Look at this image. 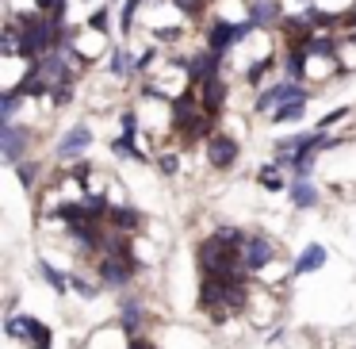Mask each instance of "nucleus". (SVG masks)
Wrapping results in <instances>:
<instances>
[{
	"mask_svg": "<svg viewBox=\"0 0 356 349\" xmlns=\"http://www.w3.org/2000/svg\"><path fill=\"white\" fill-rule=\"evenodd\" d=\"M291 100H310V93H307V85L302 81H272V85H264L261 93H257V100H253V111H261V116H272L276 108H284V104H291Z\"/></svg>",
	"mask_w": 356,
	"mask_h": 349,
	"instance_id": "1",
	"label": "nucleus"
},
{
	"mask_svg": "<svg viewBox=\"0 0 356 349\" xmlns=\"http://www.w3.org/2000/svg\"><path fill=\"white\" fill-rule=\"evenodd\" d=\"M27 150H31V127L16 123V119H0V154H4V162L19 165Z\"/></svg>",
	"mask_w": 356,
	"mask_h": 349,
	"instance_id": "2",
	"label": "nucleus"
},
{
	"mask_svg": "<svg viewBox=\"0 0 356 349\" xmlns=\"http://www.w3.org/2000/svg\"><path fill=\"white\" fill-rule=\"evenodd\" d=\"M222 65H226V54H215V50H207V47H203L200 54H192V58L184 62V77H188V85H195V88H200L203 81L222 77Z\"/></svg>",
	"mask_w": 356,
	"mask_h": 349,
	"instance_id": "3",
	"label": "nucleus"
},
{
	"mask_svg": "<svg viewBox=\"0 0 356 349\" xmlns=\"http://www.w3.org/2000/svg\"><path fill=\"white\" fill-rule=\"evenodd\" d=\"M238 154H241V142L234 139V134L215 131L207 139V162L215 165V169H230V165L238 162Z\"/></svg>",
	"mask_w": 356,
	"mask_h": 349,
	"instance_id": "4",
	"label": "nucleus"
},
{
	"mask_svg": "<svg viewBox=\"0 0 356 349\" xmlns=\"http://www.w3.org/2000/svg\"><path fill=\"white\" fill-rule=\"evenodd\" d=\"M203 42H207V50H215V54H230V50L238 47V24H230V20H222V16L207 20Z\"/></svg>",
	"mask_w": 356,
	"mask_h": 349,
	"instance_id": "5",
	"label": "nucleus"
},
{
	"mask_svg": "<svg viewBox=\"0 0 356 349\" xmlns=\"http://www.w3.org/2000/svg\"><path fill=\"white\" fill-rule=\"evenodd\" d=\"M276 261V246H272L264 234H253V238H245V246H241V265H245V272H261L264 265Z\"/></svg>",
	"mask_w": 356,
	"mask_h": 349,
	"instance_id": "6",
	"label": "nucleus"
},
{
	"mask_svg": "<svg viewBox=\"0 0 356 349\" xmlns=\"http://www.w3.org/2000/svg\"><path fill=\"white\" fill-rule=\"evenodd\" d=\"M85 150H92V127H85V123H73L70 131L58 139V146H54V154L62 157V162H70V157H81Z\"/></svg>",
	"mask_w": 356,
	"mask_h": 349,
	"instance_id": "7",
	"label": "nucleus"
},
{
	"mask_svg": "<svg viewBox=\"0 0 356 349\" xmlns=\"http://www.w3.org/2000/svg\"><path fill=\"white\" fill-rule=\"evenodd\" d=\"M245 16L253 20L261 31L284 24V0H245Z\"/></svg>",
	"mask_w": 356,
	"mask_h": 349,
	"instance_id": "8",
	"label": "nucleus"
},
{
	"mask_svg": "<svg viewBox=\"0 0 356 349\" xmlns=\"http://www.w3.org/2000/svg\"><path fill=\"white\" fill-rule=\"evenodd\" d=\"M226 100H230V85H226V77H215V81H203L200 85V108L207 111V116H222Z\"/></svg>",
	"mask_w": 356,
	"mask_h": 349,
	"instance_id": "9",
	"label": "nucleus"
},
{
	"mask_svg": "<svg viewBox=\"0 0 356 349\" xmlns=\"http://www.w3.org/2000/svg\"><path fill=\"white\" fill-rule=\"evenodd\" d=\"M131 272H134V265L123 261V257H104L100 261V280L111 288H123L127 280H131Z\"/></svg>",
	"mask_w": 356,
	"mask_h": 349,
	"instance_id": "10",
	"label": "nucleus"
},
{
	"mask_svg": "<svg viewBox=\"0 0 356 349\" xmlns=\"http://www.w3.org/2000/svg\"><path fill=\"white\" fill-rule=\"evenodd\" d=\"M276 65H280L276 50H268L264 58H257V62H249V70H241V77H245V85H249V88H264L261 81L268 77V73L276 70Z\"/></svg>",
	"mask_w": 356,
	"mask_h": 349,
	"instance_id": "11",
	"label": "nucleus"
},
{
	"mask_svg": "<svg viewBox=\"0 0 356 349\" xmlns=\"http://www.w3.org/2000/svg\"><path fill=\"white\" fill-rule=\"evenodd\" d=\"M287 192H291V203H295V208H302V211H307V208H318V200H322V192H318V185H314V180H291V188H287Z\"/></svg>",
	"mask_w": 356,
	"mask_h": 349,
	"instance_id": "12",
	"label": "nucleus"
},
{
	"mask_svg": "<svg viewBox=\"0 0 356 349\" xmlns=\"http://www.w3.org/2000/svg\"><path fill=\"white\" fill-rule=\"evenodd\" d=\"M307 62H310L307 50L287 47V54H284V77L287 81H302V77H307Z\"/></svg>",
	"mask_w": 356,
	"mask_h": 349,
	"instance_id": "13",
	"label": "nucleus"
},
{
	"mask_svg": "<svg viewBox=\"0 0 356 349\" xmlns=\"http://www.w3.org/2000/svg\"><path fill=\"white\" fill-rule=\"evenodd\" d=\"M108 223L115 226V231L131 234V231H138V226H142V211H134V208H108Z\"/></svg>",
	"mask_w": 356,
	"mask_h": 349,
	"instance_id": "14",
	"label": "nucleus"
},
{
	"mask_svg": "<svg viewBox=\"0 0 356 349\" xmlns=\"http://www.w3.org/2000/svg\"><path fill=\"white\" fill-rule=\"evenodd\" d=\"M134 73H138V70H134V54H131V50H127V47L111 50V77L127 81V77H134Z\"/></svg>",
	"mask_w": 356,
	"mask_h": 349,
	"instance_id": "15",
	"label": "nucleus"
},
{
	"mask_svg": "<svg viewBox=\"0 0 356 349\" xmlns=\"http://www.w3.org/2000/svg\"><path fill=\"white\" fill-rule=\"evenodd\" d=\"M322 265H325V246H318V242H314V246H307L299 254V261H295V277L314 272V269H322Z\"/></svg>",
	"mask_w": 356,
	"mask_h": 349,
	"instance_id": "16",
	"label": "nucleus"
},
{
	"mask_svg": "<svg viewBox=\"0 0 356 349\" xmlns=\"http://www.w3.org/2000/svg\"><path fill=\"white\" fill-rule=\"evenodd\" d=\"M50 341H54L50 326H47V323H39V318H31V330H27L24 346H31V349H50Z\"/></svg>",
	"mask_w": 356,
	"mask_h": 349,
	"instance_id": "17",
	"label": "nucleus"
},
{
	"mask_svg": "<svg viewBox=\"0 0 356 349\" xmlns=\"http://www.w3.org/2000/svg\"><path fill=\"white\" fill-rule=\"evenodd\" d=\"M307 104L310 100H291V104H284V108H276L272 111V127H280V123H295V119H302V111H307Z\"/></svg>",
	"mask_w": 356,
	"mask_h": 349,
	"instance_id": "18",
	"label": "nucleus"
},
{
	"mask_svg": "<svg viewBox=\"0 0 356 349\" xmlns=\"http://www.w3.org/2000/svg\"><path fill=\"white\" fill-rule=\"evenodd\" d=\"M314 165H318V150H299V154H295V162H291L295 180H307L310 173H314Z\"/></svg>",
	"mask_w": 356,
	"mask_h": 349,
	"instance_id": "19",
	"label": "nucleus"
},
{
	"mask_svg": "<svg viewBox=\"0 0 356 349\" xmlns=\"http://www.w3.org/2000/svg\"><path fill=\"white\" fill-rule=\"evenodd\" d=\"M111 154H115V157H134V162H149V157L142 154L138 146H134L131 134H119V139H111Z\"/></svg>",
	"mask_w": 356,
	"mask_h": 349,
	"instance_id": "20",
	"label": "nucleus"
},
{
	"mask_svg": "<svg viewBox=\"0 0 356 349\" xmlns=\"http://www.w3.org/2000/svg\"><path fill=\"white\" fill-rule=\"evenodd\" d=\"M119 326H123V334H138V326H142V307L138 303H123V311H119Z\"/></svg>",
	"mask_w": 356,
	"mask_h": 349,
	"instance_id": "21",
	"label": "nucleus"
},
{
	"mask_svg": "<svg viewBox=\"0 0 356 349\" xmlns=\"http://www.w3.org/2000/svg\"><path fill=\"white\" fill-rule=\"evenodd\" d=\"M88 31L111 35V4H100L96 12H88Z\"/></svg>",
	"mask_w": 356,
	"mask_h": 349,
	"instance_id": "22",
	"label": "nucleus"
},
{
	"mask_svg": "<svg viewBox=\"0 0 356 349\" xmlns=\"http://www.w3.org/2000/svg\"><path fill=\"white\" fill-rule=\"evenodd\" d=\"M261 185L268 188V192H287V180L280 177V169H276V162H268V165H261Z\"/></svg>",
	"mask_w": 356,
	"mask_h": 349,
	"instance_id": "23",
	"label": "nucleus"
},
{
	"mask_svg": "<svg viewBox=\"0 0 356 349\" xmlns=\"http://www.w3.org/2000/svg\"><path fill=\"white\" fill-rule=\"evenodd\" d=\"M39 272H42V280H47L54 292H65V288H70V277H62V272H58L50 261H39Z\"/></svg>",
	"mask_w": 356,
	"mask_h": 349,
	"instance_id": "24",
	"label": "nucleus"
},
{
	"mask_svg": "<svg viewBox=\"0 0 356 349\" xmlns=\"http://www.w3.org/2000/svg\"><path fill=\"white\" fill-rule=\"evenodd\" d=\"M157 58H161V50H157V42H154L149 50H142L138 58H134V70H138V77H146V73L154 70V65H157Z\"/></svg>",
	"mask_w": 356,
	"mask_h": 349,
	"instance_id": "25",
	"label": "nucleus"
},
{
	"mask_svg": "<svg viewBox=\"0 0 356 349\" xmlns=\"http://www.w3.org/2000/svg\"><path fill=\"white\" fill-rule=\"evenodd\" d=\"M172 8L184 12V20H200L207 12V0H172Z\"/></svg>",
	"mask_w": 356,
	"mask_h": 349,
	"instance_id": "26",
	"label": "nucleus"
},
{
	"mask_svg": "<svg viewBox=\"0 0 356 349\" xmlns=\"http://www.w3.org/2000/svg\"><path fill=\"white\" fill-rule=\"evenodd\" d=\"M27 96H19L16 88H8V93L0 96V111H4V119H16V111H19V104H24Z\"/></svg>",
	"mask_w": 356,
	"mask_h": 349,
	"instance_id": "27",
	"label": "nucleus"
},
{
	"mask_svg": "<svg viewBox=\"0 0 356 349\" xmlns=\"http://www.w3.org/2000/svg\"><path fill=\"white\" fill-rule=\"evenodd\" d=\"M50 104H54V108H70L73 104V85H54L50 88Z\"/></svg>",
	"mask_w": 356,
	"mask_h": 349,
	"instance_id": "28",
	"label": "nucleus"
},
{
	"mask_svg": "<svg viewBox=\"0 0 356 349\" xmlns=\"http://www.w3.org/2000/svg\"><path fill=\"white\" fill-rule=\"evenodd\" d=\"M70 288H77L85 300H96V295H100V288H96L92 280H85V277H70Z\"/></svg>",
	"mask_w": 356,
	"mask_h": 349,
	"instance_id": "29",
	"label": "nucleus"
},
{
	"mask_svg": "<svg viewBox=\"0 0 356 349\" xmlns=\"http://www.w3.org/2000/svg\"><path fill=\"white\" fill-rule=\"evenodd\" d=\"M345 116H348V108H337V111H325V116L318 119V131L325 134V131H330L333 123H341V119H345Z\"/></svg>",
	"mask_w": 356,
	"mask_h": 349,
	"instance_id": "30",
	"label": "nucleus"
},
{
	"mask_svg": "<svg viewBox=\"0 0 356 349\" xmlns=\"http://www.w3.org/2000/svg\"><path fill=\"white\" fill-rule=\"evenodd\" d=\"M119 127H123V134H131V139L138 134V116H134V108H127L123 116H119Z\"/></svg>",
	"mask_w": 356,
	"mask_h": 349,
	"instance_id": "31",
	"label": "nucleus"
},
{
	"mask_svg": "<svg viewBox=\"0 0 356 349\" xmlns=\"http://www.w3.org/2000/svg\"><path fill=\"white\" fill-rule=\"evenodd\" d=\"M16 173H19V185H24V188H31L35 177H39V169H35V165H27V162H19Z\"/></svg>",
	"mask_w": 356,
	"mask_h": 349,
	"instance_id": "32",
	"label": "nucleus"
},
{
	"mask_svg": "<svg viewBox=\"0 0 356 349\" xmlns=\"http://www.w3.org/2000/svg\"><path fill=\"white\" fill-rule=\"evenodd\" d=\"M157 165H161V173H169V177H172V173H177V169H180V162H177V154H157Z\"/></svg>",
	"mask_w": 356,
	"mask_h": 349,
	"instance_id": "33",
	"label": "nucleus"
},
{
	"mask_svg": "<svg viewBox=\"0 0 356 349\" xmlns=\"http://www.w3.org/2000/svg\"><path fill=\"white\" fill-rule=\"evenodd\" d=\"M127 349H154V341H146V338H131V341H127Z\"/></svg>",
	"mask_w": 356,
	"mask_h": 349,
	"instance_id": "34",
	"label": "nucleus"
}]
</instances>
